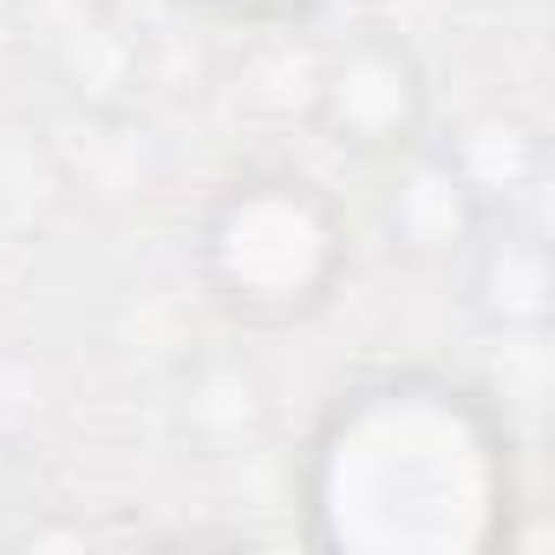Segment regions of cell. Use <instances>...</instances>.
I'll return each mask as SVG.
<instances>
[{
    "mask_svg": "<svg viewBox=\"0 0 555 555\" xmlns=\"http://www.w3.org/2000/svg\"><path fill=\"white\" fill-rule=\"evenodd\" d=\"M516 438L444 373L347 386L301 451V529L327 555H483L516 522Z\"/></svg>",
    "mask_w": 555,
    "mask_h": 555,
    "instance_id": "obj_1",
    "label": "cell"
},
{
    "mask_svg": "<svg viewBox=\"0 0 555 555\" xmlns=\"http://www.w3.org/2000/svg\"><path fill=\"white\" fill-rule=\"evenodd\" d=\"M196 268L216 308L235 321H308L347 274V216L321 183L295 170L242 177L203 209Z\"/></svg>",
    "mask_w": 555,
    "mask_h": 555,
    "instance_id": "obj_2",
    "label": "cell"
},
{
    "mask_svg": "<svg viewBox=\"0 0 555 555\" xmlns=\"http://www.w3.org/2000/svg\"><path fill=\"white\" fill-rule=\"evenodd\" d=\"M314 118L353 157H405L425 144L431 86L405 40L360 34L327 53L321 79H314Z\"/></svg>",
    "mask_w": 555,
    "mask_h": 555,
    "instance_id": "obj_3",
    "label": "cell"
},
{
    "mask_svg": "<svg viewBox=\"0 0 555 555\" xmlns=\"http://www.w3.org/2000/svg\"><path fill=\"white\" fill-rule=\"evenodd\" d=\"M392 164H399V177H392V190H386V229H392V242H399L405 255H418V261H451V255H464L490 216H483V203L470 196V183L451 170V157L425 138L418 151H405V157H392Z\"/></svg>",
    "mask_w": 555,
    "mask_h": 555,
    "instance_id": "obj_4",
    "label": "cell"
},
{
    "mask_svg": "<svg viewBox=\"0 0 555 555\" xmlns=\"http://www.w3.org/2000/svg\"><path fill=\"white\" fill-rule=\"evenodd\" d=\"M470 261V301L496 327H542L548 314V255L542 235L522 216H490L477 242L464 248Z\"/></svg>",
    "mask_w": 555,
    "mask_h": 555,
    "instance_id": "obj_5",
    "label": "cell"
},
{
    "mask_svg": "<svg viewBox=\"0 0 555 555\" xmlns=\"http://www.w3.org/2000/svg\"><path fill=\"white\" fill-rule=\"evenodd\" d=\"M438 151L470 183V196L483 203V216H516L522 196L542 183V138L529 125H516V118H470Z\"/></svg>",
    "mask_w": 555,
    "mask_h": 555,
    "instance_id": "obj_6",
    "label": "cell"
},
{
    "mask_svg": "<svg viewBox=\"0 0 555 555\" xmlns=\"http://www.w3.org/2000/svg\"><path fill=\"white\" fill-rule=\"evenodd\" d=\"M209 8H229V14H301L314 0H209Z\"/></svg>",
    "mask_w": 555,
    "mask_h": 555,
    "instance_id": "obj_7",
    "label": "cell"
}]
</instances>
